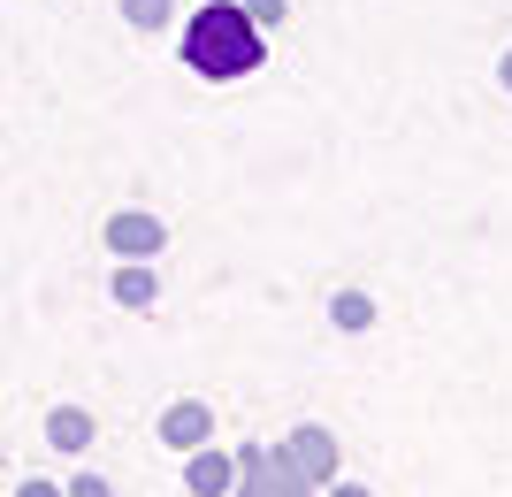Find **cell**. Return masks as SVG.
<instances>
[{
    "label": "cell",
    "instance_id": "6da1fadb",
    "mask_svg": "<svg viewBox=\"0 0 512 497\" xmlns=\"http://www.w3.org/2000/svg\"><path fill=\"white\" fill-rule=\"evenodd\" d=\"M184 69L207 77V85H237L268 62V31H253V16L237 0H199V16L184 23Z\"/></svg>",
    "mask_w": 512,
    "mask_h": 497
},
{
    "label": "cell",
    "instance_id": "7a4b0ae2",
    "mask_svg": "<svg viewBox=\"0 0 512 497\" xmlns=\"http://www.w3.org/2000/svg\"><path fill=\"white\" fill-rule=\"evenodd\" d=\"M276 459H283V467H291V475H299L306 490L321 497L329 482H337V429H321V421H299V429L276 444Z\"/></svg>",
    "mask_w": 512,
    "mask_h": 497
},
{
    "label": "cell",
    "instance_id": "3957f363",
    "mask_svg": "<svg viewBox=\"0 0 512 497\" xmlns=\"http://www.w3.org/2000/svg\"><path fill=\"white\" fill-rule=\"evenodd\" d=\"M100 245L115 260H161L169 253V222L153 215V207H115V215L100 222Z\"/></svg>",
    "mask_w": 512,
    "mask_h": 497
},
{
    "label": "cell",
    "instance_id": "277c9868",
    "mask_svg": "<svg viewBox=\"0 0 512 497\" xmlns=\"http://www.w3.org/2000/svg\"><path fill=\"white\" fill-rule=\"evenodd\" d=\"M153 444H169V452H207L214 444V406L207 398H169V406H161V421H153Z\"/></svg>",
    "mask_w": 512,
    "mask_h": 497
},
{
    "label": "cell",
    "instance_id": "5b68a950",
    "mask_svg": "<svg viewBox=\"0 0 512 497\" xmlns=\"http://www.w3.org/2000/svg\"><path fill=\"white\" fill-rule=\"evenodd\" d=\"M184 497H237V452L230 444H207V452L184 459Z\"/></svg>",
    "mask_w": 512,
    "mask_h": 497
},
{
    "label": "cell",
    "instance_id": "8992f818",
    "mask_svg": "<svg viewBox=\"0 0 512 497\" xmlns=\"http://www.w3.org/2000/svg\"><path fill=\"white\" fill-rule=\"evenodd\" d=\"M107 299L123 306V314H153V299H161V268H153V260H115Z\"/></svg>",
    "mask_w": 512,
    "mask_h": 497
},
{
    "label": "cell",
    "instance_id": "52a82bcc",
    "mask_svg": "<svg viewBox=\"0 0 512 497\" xmlns=\"http://www.w3.org/2000/svg\"><path fill=\"white\" fill-rule=\"evenodd\" d=\"M92 444H100V421H92V406H54V413H46V452L85 459Z\"/></svg>",
    "mask_w": 512,
    "mask_h": 497
},
{
    "label": "cell",
    "instance_id": "ba28073f",
    "mask_svg": "<svg viewBox=\"0 0 512 497\" xmlns=\"http://www.w3.org/2000/svg\"><path fill=\"white\" fill-rule=\"evenodd\" d=\"M237 452V497H276V452L268 444H230Z\"/></svg>",
    "mask_w": 512,
    "mask_h": 497
},
{
    "label": "cell",
    "instance_id": "9c48e42d",
    "mask_svg": "<svg viewBox=\"0 0 512 497\" xmlns=\"http://www.w3.org/2000/svg\"><path fill=\"white\" fill-rule=\"evenodd\" d=\"M329 322H337V337H367V329H375V299H367V291H337V299H329Z\"/></svg>",
    "mask_w": 512,
    "mask_h": 497
},
{
    "label": "cell",
    "instance_id": "30bf717a",
    "mask_svg": "<svg viewBox=\"0 0 512 497\" xmlns=\"http://www.w3.org/2000/svg\"><path fill=\"white\" fill-rule=\"evenodd\" d=\"M169 16H176V0H123L130 31H169Z\"/></svg>",
    "mask_w": 512,
    "mask_h": 497
},
{
    "label": "cell",
    "instance_id": "8fae6325",
    "mask_svg": "<svg viewBox=\"0 0 512 497\" xmlns=\"http://www.w3.org/2000/svg\"><path fill=\"white\" fill-rule=\"evenodd\" d=\"M245 16H253V31H276L283 16H291V0H237Z\"/></svg>",
    "mask_w": 512,
    "mask_h": 497
},
{
    "label": "cell",
    "instance_id": "7c38bea8",
    "mask_svg": "<svg viewBox=\"0 0 512 497\" xmlns=\"http://www.w3.org/2000/svg\"><path fill=\"white\" fill-rule=\"evenodd\" d=\"M62 490H69V497H115V482H107V475H92V467H85V475H69Z\"/></svg>",
    "mask_w": 512,
    "mask_h": 497
},
{
    "label": "cell",
    "instance_id": "4fadbf2b",
    "mask_svg": "<svg viewBox=\"0 0 512 497\" xmlns=\"http://www.w3.org/2000/svg\"><path fill=\"white\" fill-rule=\"evenodd\" d=\"M16 497H69V490H62V482H46V475H31V482L16 490Z\"/></svg>",
    "mask_w": 512,
    "mask_h": 497
},
{
    "label": "cell",
    "instance_id": "5bb4252c",
    "mask_svg": "<svg viewBox=\"0 0 512 497\" xmlns=\"http://www.w3.org/2000/svg\"><path fill=\"white\" fill-rule=\"evenodd\" d=\"M321 497H375V490H367V482H352V475H337V482H329Z\"/></svg>",
    "mask_w": 512,
    "mask_h": 497
},
{
    "label": "cell",
    "instance_id": "9a60e30c",
    "mask_svg": "<svg viewBox=\"0 0 512 497\" xmlns=\"http://www.w3.org/2000/svg\"><path fill=\"white\" fill-rule=\"evenodd\" d=\"M497 85L512 92V46H505V54H497Z\"/></svg>",
    "mask_w": 512,
    "mask_h": 497
}]
</instances>
